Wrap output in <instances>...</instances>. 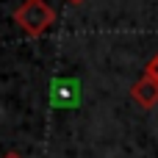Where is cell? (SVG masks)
Returning <instances> with one entry per match:
<instances>
[{"mask_svg": "<svg viewBox=\"0 0 158 158\" xmlns=\"http://www.w3.org/2000/svg\"><path fill=\"white\" fill-rule=\"evenodd\" d=\"M17 25L28 33V36H42L53 22H56V11L44 3V0H25L17 14H14Z\"/></svg>", "mask_w": 158, "mask_h": 158, "instance_id": "cell-1", "label": "cell"}, {"mask_svg": "<svg viewBox=\"0 0 158 158\" xmlns=\"http://www.w3.org/2000/svg\"><path fill=\"white\" fill-rule=\"evenodd\" d=\"M131 94H133V100H136L142 108H153L158 103V83L144 75L142 81H136V86L131 89Z\"/></svg>", "mask_w": 158, "mask_h": 158, "instance_id": "cell-2", "label": "cell"}, {"mask_svg": "<svg viewBox=\"0 0 158 158\" xmlns=\"http://www.w3.org/2000/svg\"><path fill=\"white\" fill-rule=\"evenodd\" d=\"M56 100H61V103H75V81H56Z\"/></svg>", "mask_w": 158, "mask_h": 158, "instance_id": "cell-3", "label": "cell"}, {"mask_svg": "<svg viewBox=\"0 0 158 158\" xmlns=\"http://www.w3.org/2000/svg\"><path fill=\"white\" fill-rule=\"evenodd\" d=\"M144 75H147L150 81H156V83H158V53L150 58V61H147V69H144Z\"/></svg>", "mask_w": 158, "mask_h": 158, "instance_id": "cell-4", "label": "cell"}, {"mask_svg": "<svg viewBox=\"0 0 158 158\" xmlns=\"http://www.w3.org/2000/svg\"><path fill=\"white\" fill-rule=\"evenodd\" d=\"M3 158H19V156H17V153H6Z\"/></svg>", "mask_w": 158, "mask_h": 158, "instance_id": "cell-5", "label": "cell"}, {"mask_svg": "<svg viewBox=\"0 0 158 158\" xmlns=\"http://www.w3.org/2000/svg\"><path fill=\"white\" fill-rule=\"evenodd\" d=\"M69 3H81V0H69Z\"/></svg>", "mask_w": 158, "mask_h": 158, "instance_id": "cell-6", "label": "cell"}]
</instances>
